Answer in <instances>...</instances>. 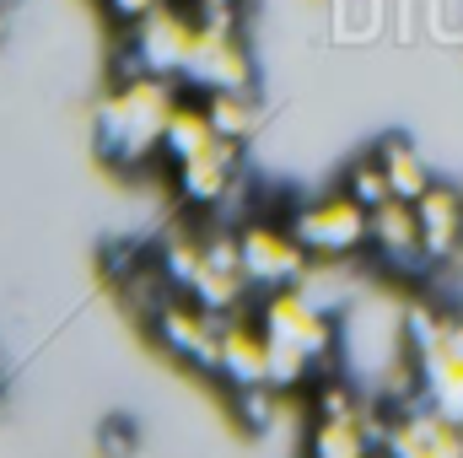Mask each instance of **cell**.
<instances>
[{
	"label": "cell",
	"mask_w": 463,
	"mask_h": 458,
	"mask_svg": "<svg viewBox=\"0 0 463 458\" xmlns=\"http://www.w3.org/2000/svg\"><path fill=\"white\" fill-rule=\"evenodd\" d=\"M237 248H242V270L253 286H291L302 275V253H307L291 232H275L264 222H248L237 232Z\"/></svg>",
	"instance_id": "3"
},
{
	"label": "cell",
	"mask_w": 463,
	"mask_h": 458,
	"mask_svg": "<svg viewBox=\"0 0 463 458\" xmlns=\"http://www.w3.org/2000/svg\"><path fill=\"white\" fill-rule=\"evenodd\" d=\"M377 162H383V173H388V184H393V200H420L426 189H431V178H426V167H420V157L404 146V140H383L377 151H372Z\"/></svg>",
	"instance_id": "5"
},
{
	"label": "cell",
	"mask_w": 463,
	"mask_h": 458,
	"mask_svg": "<svg viewBox=\"0 0 463 458\" xmlns=\"http://www.w3.org/2000/svg\"><path fill=\"white\" fill-rule=\"evenodd\" d=\"M0 33H5V5H0Z\"/></svg>",
	"instance_id": "7"
},
{
	"label": "cell",
	"mask_w": 463,
	"mask_h": 458,
	"mask_svg": "<svg viewBox=\"0 0 463 458\" xmlns=\"http://www.w3.org/2000/svg\"><path fill=\"white\" fill-rule=\"evenodd\" d=\"M415 216H420V237H426V253L431 259H448L463 243V200L448 189H426L415 200Z\"/></svg>",
	"instance_id": "4"
},
{
	"label": "cell",
	"mask_w": 463,
	"mask_h": 458,
	"mask_svg": "<svg viewBox=\"0 0 463 458\" xmlns=\"http://www.w3.org/2000/svg\"><path fill=\"white\" fill-rule=\"evenodd\" d=\"M178 114L173 103V87L162 76H135L124 81L114 103L103 109V124H98V151L103 162H140L146 151H156L167 140V124Z\"/></svg>",
	"instance_id": "1"
},
{
	"label": "cell",
	"mask_w": 463,
	"mask_h": 458,
	"mask_svg": "<svg viewBox=\"0 0 463 458\" xmlns=\"http://www.w3.org/2000/svg\"><path fill=\"white\" fill-rule=\"evenodd\" d=\"M291 237H297L307 253L335 259V253H350V248H361V243L372 237V211L355 205L350 195L324 200V205H302V211L291 216Z\"/></svg>",
	"instance_id": "2"
},
{
	"label": "cell",
	"mask_w": 463,
	"mask_h": 458,
	"mask_svg": "<svg viewBox=\"0 0 463 458\" xmlns=\"http://www.w3.org/2000/svg\"><path fill=\"white\" fill-rule=\"evenodd\" d=\"M345 195L355 200V205H366V211H377V205H388V200H393V184H388V173H383V162H377V157H366V162H355V167H350Z\"/></svg>",
	"instance_id": "6"
}]
</instances>
